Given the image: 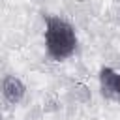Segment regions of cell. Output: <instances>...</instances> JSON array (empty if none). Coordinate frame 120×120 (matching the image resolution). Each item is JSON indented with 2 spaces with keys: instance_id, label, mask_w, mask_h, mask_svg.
Listing matches in <instances>:
<instances>
[{
  "instance_id": "obj_2",
  "label": "cell",
  "mask_w": 120,
  "mask_h": 120,
  "mask_svg": "<svg viewBox=\"0 0 120 120\" xmlns=\"http://www.w3.org/2000/svg\"><path fill=\"white\" fill-rule=\"evenodd\" d=\"M2 94L9 103H19V101H22V98L26 94V86L19 77L8 75L2 81Z\"/></svg>"
},
{
  "instance_id": "obj_3",
  "label": "cell",
  "mask_w": 120,
  "mask_h": 120,
  "mask_svg": "<svg viewBox=\"0 0 120 120\" xmlns=\"http://www.w3.org/2000/svg\"><path fill=\"white\" fill-rule=\"evenodd\" d=\"M112 99H118L120 101V73L114 71V81H112Z\"/></svg>"
},
{
  "instance_id": "obj_1",
  "label": "cell",
  "mask_w": 120,
  "mask_h": 120,
  "mask_svg": "<svg viewBox=\"0 0 120 120\" xmlns=\"http://www.w3.org/2000/svg\"><path fill=\"white\" fill-rule=\"evenodd\" d=\"M45 49L54 62L69 58L77 49V34L62 17H45Z\"/></svg>"
}]
</instances>
